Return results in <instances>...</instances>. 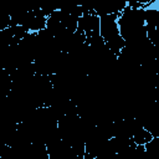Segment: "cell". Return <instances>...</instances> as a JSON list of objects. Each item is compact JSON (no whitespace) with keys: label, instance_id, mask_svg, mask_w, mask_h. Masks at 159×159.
Here are the masks:
<instances>
[{"label":"cell","instance_id":"6da1fadb","mask_svg":"<svg viewBox=\"0 0 159 159\" xmlns=\"http://www.w3.org/2000/svg\"><path fill=\"white\" fill-rule=\"evenodd\" d=\"M122 14V12H120ZM120 14L114 15H106L101 17V36L104 40L107 47L118 57L122 50L125 47V41L120 36L118 19Z\"/></svg>","mask_w":159,"mask_h":159},{"label":"cell","instance_id":"7a4b0ae2","mask_svg":"<svg viewBox=\"0 0 159 159\" xmlns=\"http://www.w3.org/2000/svg\"><path fill=\"white\" fill-rule=\"evenodd\" d=\"M128 6V1H107L94 6V12L97 16L102 17L106 15L120 14Z\"/></svg>","mask_w":159,"mask_h":159},{"label":"cell","instance_id":"3957f363","mask_svg":"<svg viewBox=\"0 0 159 159\" xmlns=\"http://www.w3.org/2000/svg\"><path fill=\"white\" fill-rule=\"evenodd\" d=\"M80 31L84 34L89 32H99L101 30V17L97 15L91 14H83L82 17L78 20V29Z\"/></svg>","mask_w":159,"mask_h":159},{"label":"cell","instance_id":"277c9868","mask_svg":"<svg viewBox=\"0 0 159 159\" xmlns=\"http://www.w3.org/2000/svg\"><path fill=\"white\" fill-rule=\"evenodd\" d=\"M58 16H60V20H61V24L71 32H76L77 29H78V20L77 17L72 16L71 14L66 12L63 9H60L58 10Z\"/></svg>","mask_w":159,"mask_h":159},{"label":"cell","instance_id":"5b68a950","mask_svg":"<svg viewBox=\"0 0 159 159\" xmlns=\"http://www.w3.org/2000/svg\"><path fill=\"white\" fill-rule=\"evenodd\" d=\"M145 26L155 29L159 24V7H152L150 4L145 5Z\"/></svg>","mask_w":159,"mask_h":159},{"label":"cell","instance_id":"8992f818","mask_svg":"<svg viewBox=\"0 0 159 159\" xmlns=\"http://www.w3.org/2000/svg\"><path fill=\"white\" fill-rule=\"evenodd\" d=\"M153 138H154V137L152 135V133L148 132V130L144 129V128L138 129V130L133 134V140H134V143H135L137 145H145V144H148Z\"/></svg>","mask_w":159,"mask_h":159},{"label":"cell","instance_id":"52a82bcc","mask_svg":"<svg viewBox=\"0 0 159 159\" xmlns=\"http://www.w3.org/2000/svg\"><path fill=\"white\" fill-rule=\"evenodd\" d=\"M94 159H101V158H98V157H97V158H94Z\"/></svg>","mask_w":159,"mask_h":159}]
</instances>
